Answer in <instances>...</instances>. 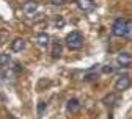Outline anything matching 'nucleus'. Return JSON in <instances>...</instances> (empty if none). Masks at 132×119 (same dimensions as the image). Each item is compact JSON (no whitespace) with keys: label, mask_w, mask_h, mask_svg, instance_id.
Instances as JSON below:
<instances>
[{"label":"nucleus","mask_w":132,"mask_h":119,"mask_svg":"<svg viewBox=\"0 0 132 119\" xmlns=\"http://www.w3.org/2000/svg\"><path fill=\"white\" fill-rule=\"evenodd\" d=\"M127 25H129V21L120 17V19H117V21L113 22L112 33H113L115 36H118V38H126V35H127Z\"/></svg>","instance_id":"1"},{"label":"nucleus","mask_w":132,"mask_h":119,"mask_svg":"<svg viewBox=\"0 0 132 119\" xmlns=\"http://www.w3.org/2000/svg\"><path fill=\"white\" fill-rule=\"evenodd\" d=\"M66 45H68L71 50H79L82 45H84V38L79 31H71L68 36H66Z\"/></svg>","instance_id":"2"},{"label":"nucleus","mask_w":132,"mask_h":119,"mask_svg":"<svg viewBox=\"0 0 132 119\" xmlns=\"http://www.w3.org/2000/svg\"><path fill=\"white\" fill-rule=\"evenodd\" d=\"M130 83H132V80H130L129 75H126V74L120 75L117 78V81H115V89H117V91H126L130 86Z\"/></svg>","instance_id":"3"},{"label":"nucleus","mask_w":132,"mask_h":119,"mask_svg":"<svg viewBox=\"0 0 132 119\" xmlns=\"http://www.w3.org/2000/svg\"><path fill=\"white\" fill-rule=\"evenodd\" d=\"M76 5H77V8L80 11H84V13H90L94 8L93 0H76Z\"/></svg>","instance_id":"4"},{"label":"nucleus","mask_w":132,"mask_h":119,"mask_svg":"<svg viewBox=\"0 0 132 119\" xmlns=\"http://www.w3.org/2000/svg\"><path fill=\"white\" fill-rule=\"evenodd\" d=\"M117 63H118L121 67H127V66L132 63V57H130L127 52H121V53H118V57H117Z\"/></svg>","instance_id":"5"},{"label":"nucleus","mask_w":132,"mask_h":119,"mask_svg":"<svg viewBox=\"0 0 132 119\" xmlns=\"http://www.w3.org/2000/svg\"><path fill=\"white\" fill-rule=\"evenodd\" d=\"M49 41H51V38H49L47 33H38V35L35 36V42H36L39 47H46V45H49Z\"/></svg>","instance_id":"6"},{"label":"nucleus","mask_w":132,"mask_h":119,"mask_svg":"<svg viewBox=\"0 0 132 119\" xmlns=\"http://www.w3.org/2000/svg\"><path fill=\"white\" fill-rule=\"evenodd\" d=\"M22 10L27 14H33V13L38 10V2H35V0H27V2L22 5Z\"/></svg>","instance_id":"7"},{"label":"nucleus","mask_w":132,"mask_h":119,"mask_svg":"<svg viewBox=\"0 0 132 119\" xmlns=\"http://www.w3.org/2000/svg\"><path fill=\"white\" fill-rule=\"evenodd\" d=\"M11 49H13V52H21V50L25 49V39L24 38H16L11 44Z\"/></svg>","instance_id":"8"},{"label":"nucleus","mask_w":132,"mask_h":119,"mask_svg":"<svg viewBox=\"0 0 132 119\" xmlns=\"http://www.w3.org/2000/svg\"><path fill=\"white\" fill-rule=\"evenodd\" d=\"M66 108H68V111H71V113H76V111L80 108L79 100H77V99H69V100H68V105H66Z\"/></svg>","instance_id":"9"},{"label":"nucleus","mask_w":132,"mask_h":119,"mask_svg":"<svg viewBox=\"0 0 132 119\" xmlns=\"http://www.w3.org/2000/svg\"><path fill=\"white\" fill-rule=\"evenodd\" d=\"M115 102H117V94H109V96H105L104 99H102V104H105L107 107H110V105H113Z\"/></svg>","instance_id":"10"},{"label":"nucleus","mask_w":132,"mask_h":119,"mask_svg":"<svg viewBox=\"0 0 132 119\" xmlns=\"http://www.w3.org/2000/svg\"><path fill=\"white\" fill-rule=\"evenodd\" d=\"M10 63H11L10 53H0V66H2V67H6Z\"/></svg>","instance_id":"11"},{"label":"nucleus","mask_w":132,"mask_h":119,"mask_svg":"<svg viewBox=\"0 0 132 119\" xmlns=\"http://www.w3.org/2000/svg\"><path fill=\"white\" fill-rule=\"evenodd\" d=\"M51 53H52L54 58H58V57L61 55V44H60L58 41L54 42V47H52V52H51Z\"/></svg>","instance_id":"12"},{"label":"nucleus","mask_w":132,"mask_h":119,"mask_svg":"<svg viewBox=\"0 0 132 119\" xmlns=\"http://www.w3.org/2000/svg\"><path fill=\"white\" fill-rule=\"evenodd\" d=\"M113 71H115V67H113L112 64H107V66L102 67V72H104V74H112Z\"/></svg>","instance_id":"13"},{"label":"nucleus","mask_w":132,"mask_h":119,"mask_svg":"<svg viewBox=\"0 0 132 119\" xmlns=\"http://www.w3.org/2000/svg\"><path fill=\"white\" fill-rule=\"evenodd\" d=\"M126 38L132 39V21H129V25H127V35H126Z\"/></svg>","instance_id":"14"},{"label":"nucleus","mask_w":132,"mask_h":119,"mask_svg":"<svg viewBox=\"0 0 132 119\" xmlns=\"http://www.w3.org/2000/svg\"><path fill=\"white\" fill-rule=\"evenodd\" d=\"M5 38H8V31H0V42H5Z\"/></svg>","instance_id":"15"},{"label":"nucleus","mask_w":132,"mask_h":119,"mask_svg":"<svg viewBox=\"0 0 132 119\" xmlns=\"http://www.w3.org/2000/svg\"><path fill=\"white\" fill-rule=\"evenodd\" d=\"M51 3L55 6H61V5H64V0H51Z\"/></svg>","instance_id":"16"},{"label":"nucleus","mask_w":132,"mask_h":119,"mask_svg":"<svg viewBox=\"0 0 132 119\" xmlns=\"http://www.w3.org/2000/svg\"><path fill=\"white\" fill-rule=\"evenodd\" d=\"M55 24H57V25H60V27H63V24H64V21H63L61 17H58V19H55Z\"/></svg>","instance_id":"17"},{"label":"nucleus","mask_w":132,"mask_h":119,"mask_svg":"<svg viewBox=\"0 0 132 119\" xmlns=\"http://www.w3.org/2000/svg\"><path fill=\"white\" fill-rule=\"evenodd\" d=\"M2 81H3V80H2V75H0V83H2Z\"/></svg>","instance_id":"18"}]
</instances>
